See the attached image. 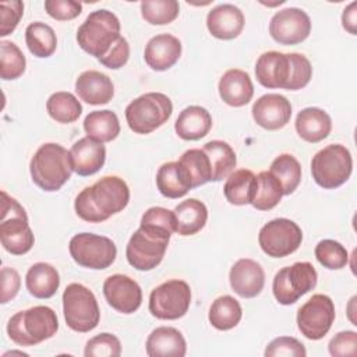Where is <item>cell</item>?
<instances>
[{
    "instance_id": "obj_1",
    "label": "cell",
    "mask_w": 357,
    "mask_h": 357,
    "mask_svg": "<svg viewBox=\"0 0 357 357\" xmlns=\"http://www.w3.org/2000/svg\"><path fill=\"white\" fill-rule=\"evenodd\" d=\"M130 201L127 183L117 176H105L85 187L75 198V213L85 222L100 223L121 212Z\"/></svg>"
},
{
    "instance_id": "obj_2",
    "label": "cell",
    "mask_w": 357,
    "mask_h": 357,
    "mask_svg": "<svg viewBox=\"0 0 357 357\" xmlns=\"http://www.w3.org/2000/svg\"><path fill=\"white\" fill-rule=\"evenodd\" d=\"M257 81L265 88H283L297 91L304 88L311 77L310 60L301 53L265 52L255 63Z\"/></svg>"
},
{
    "instance_id": "obj_3",
    "label": "cell",
    "mask_w": 357,
    "mask_h": 357,
    "mask_svg": "<svg viewBox=\"0 0 357 357\" xmlns=\"http://www.w3.org/2000/svg\"><path fill=\"white\" fill-rule=\"evenodd\" d=\"M29 172L32 181L43 191L60 190L74 172L70 151L54 142L40 145L31 159Z\"/></svg>"
},
{
    "instance_id": "obj_4",
    "label": "cell",
    "mask_w": 357,
    "mask_h": 357,
    "mask_svg": "<svg viewBox=\"0 0 357 357\" xmlns=\"http://www.w3.org/2000/svg\"><path fill=\"white\" fill-rule=\"evenodd\" d=\"M59 321L56 312L46 305H35L14 314L7 324L8 337L20 346H35L56 335Z\"/></svg>"
},
{
    "instance_id": "obj_5",
    "label": "cell",
    "mask_w": 357,
    "mask_h": 357,
    "mask_svg": "<svg viewBox=\"0 0 357 357\" xmlns=\"http://www.w3.org/2000/svg\"><path fill=\"white\" fill-rule=\"evenodd\" d=\"M120 36L119 18L105 8L92 11L77 31L78 46L96 59L103 57Z\"/></svg>"
},
{
    "instance_id": "obj_6",
    "label": "cell",
    "mask_w": 357,
    "mask_h": 357,
    "mask_svg": "<svg viewBox=\"0 0 357 357\" xmlns=\"http://www.w3.org/2000/svg\"><path fill=\"white\" fill-rule=\"evenodd\" d=\"M0 240L3 248L13 255L26 254L35 243L25 209L6 191H1Z\"/></svg>"
},
{
    "instance_id": "obj_7",
    "label": "cell",
    "mask_w": 357,
    "mask_h": 357,
    "mask_svg": "<svg viewBox=\"0 0 357 357\" xmlns=\"http://www.w3.org/2000/svg\"><path fill=\"white\" fill-rule=\"evenodd\" d=\"M173 103L170 98L162 92H148L126 107V120L131 131L135 134H149L163 126L172 116Z\"/></svg>"
},
{
    "instance_id": "obj_8",
    "label": "cell",
    "mask_w": 357,
    "mask_h": 357,
    "mask_svg": "<svg viewBox=\"0 0 357 357\" xmlns=\"http://www.w3.org/2000/svg\"><path fill=\"white\" fill-rule=\"evenodd\" d=\"M353 170L350 151L340 144H331L318 151L311 160L314 181L325 188L333 190L344 184Z\"/></svg>"
},
{
    "instance_id": "obj_9",
    "label": "cell",
    "mask_w": 357,
    "mask_h": 357,
    "mask_svg": "<svg viewBox=\"0 0 357 357\" xmlns=\"http://www.w3.org/2000/svg\"><path fill=\"white\" fill-rule=\"evenodd\" d=\"M63 312L70 329L85 333L95 329L100 311L95 294L81 283H71L63 293Z\"/></svg>"
},
{
    "instance_id": "obj_10",
    "label": "cell",
    "mask_w": 357,
    "mask_h": 357,
    "mask_svg": "<svg viewBox=\"0 0 357 357\" xmlns=\"http://www.w3.org/2000/svg\"><path fill=\"white\" fill-rule=\"evenodd\" d=\"M317 271L311 262H294L282 268L273 278L272 291L282 305L294 304L317 286Z\"/></svg>"
},
{
    "instance_id": "obj_11",
    "label": "cell",
    "mask_w": 357,
    "mask_h": 357,
    "mask_svg": "<svg viewBox=\"0 0 357 357\" xmlns=\"http://www.w3.org/2000/svg\"><path fill=\"white\" fill-rule=\"evenodd\" d=\"M71 258L84 268L106 269L117 255L116 244L106 236L93 233H78L68 244Z\"/></svg>"
},
{
    "instance_id": "obj_12",
    "label": "cell",
    "mask_w": 357,
    "mask_h": 357,
    "mask_svg": "<svg viewBox=\"0 0 357 357\" xmlns=\"http://www.w3.org/2000/svg\"><path fill=\"white\" fill-rule=\"evenodd\" d=\"M191 289L187 282L170 279L149 294V312L158 319H178L184 317L190 308Z\"/></svg>"
},
{
    "instance_id": "obj_13",
    "label": "cell",
    "mask_w": 357,
    "mask_h": 357,
    "mask_svg": "<svg viewBox=\"0 0 357 357\" xmlns=\"http://www.w3.org/2000/svg\"><path fill=\"white\" fill-rule=\"evenodd\" d=\"M303 231L298 225L286 218H278L264 225L258 234L261 250L272 258H283L298 250Z\"/></svg>"
},
{
    "instance_id": "obj_14",
    "label": "cell",
    "mask_w": 357,
    "mask_h": 357,
    "mask_svg": "<svg viewBox=\"0 0 357 357\" xmlns=\"http://www.w3.org/2000/svg\"><path fill=\"white\" fill-rule=\"evenodd\" d=\"M169 240L170 237L139 227L126 247L128 264L137 271H152L162 262Z\"/></svg>"
},
{
    "instance_id": "obj_15",
    "label": "cell",
    "mask_w": 357,
    "mask_h": 357,
    "mask_svg": "<svg viewBox=\"0 0 357 357\" xmlns=\"http://www.w3.org/2000/svg\"><path fill=\"white\" fill-rule=\"evenodd\" d=\"M335 321V305L329 296L314 294L297 312V326L310 340L322 339Z\"/></svg>"
},
{
    "instance_id": "obj_16",
    "label": "cell",
    "mask_w": 357,
    "mask_h": 357,
    "mask_svg": "<svg viewBox=\"0 0 357 357\" xmlns=\"http://www.w3.org/2000/svg\"><path fill=\"white\" fill-rule=\"evenodd\" d=\"M311 20L308 14L297 7L278 11L269 22V33L280 45H297L308 38Z\"/></svg>"
},
{
    "instance_id": "obj_17",
    "label": "cell",
    "mask_w": 357,
    "mask_h": 357,
    "mask_svg": "<svg viewBox=\"0 0 357 357\" xmlns=\"http://www.w3.org/2000/svg\"><path fill=\"white\" fill-rule=\"evenodd\" d=\"M103 296L107 304L119 312L132 314L142 303L139 284L126 275H112L103 283Z\"/></svg>"
},
{
    "instance_id": "obj_18",
    "label": "cell",
    "mask_w": 357,
    "mask_h": 357,
    "mask_svg": "<svg viewBox=\"0 0 357 357\" xmlns=\"http://www.w3.org/2000/svg\"><path fill=\"white\" fill-rule=\"evenodd\" d=\"M254 121L265 130L283 128L291 117V105L287 98L279 93H266L252 105Z\"/></svg>"
},
{
    "instance_id": "obj_19",
    "label": "cell",
    "mask_w": 357,
    "mask_h": 357,
    "mask_svg": "<svg viewBox=\"0 0 357 357\" xmlns=\"http://www.w3.org/2000/svg\"><path fill=\"white\" fill-rule=\"evenodd\" d=\"M229 280L233 291L243 298L257 297L265 284L262 266L250 258H241L230 269Z\"/></svg>"
},
{
    "instance_id": "obj_20",
    "label": "cell",
    "mask_w": 357,
    "mask_h": 357,
    "mask_svg": "<svg viewBox=\"0 0 357 357\" xmlns=\"http://www.w3.org/2000/svg\"><path fill=\"white\" fill-rule=\"evenodd\" d=\"M206 26L212 36L230 40L241 33L244 28V14L234 4H219L208 13Z\"/></svg>"
},
{
    "instance_id": "obj_21",
    "label": "cell",
    "mask_w": 357,
    "mask_h": 357,
    "mask_svg": "<svg viewBox=\"0 0 357 357\" xmlns=\"http://www.w3.org/2000/svg\"><path fill=\"white\" fill-rule=\"evenodd\" d=\"M73 169L78 176H92L98 173L106 160V148L91 137L79 138L70 149Z\"/></svg>"
},
{
    "instance_id": "obj_22",
    "label": "cell",
    "mask_w": 357,
    "mask_h": 357,
    "mask_svg": "<svg viewBox=\"0 0 357 357\" xmlns=\"http://www.w3.org/2000/svg\"><path fill=\"white\" fill-rule=\"evenodd\" d=\"M181 56V42L170 33H160L149 39L144 50L145 63L155 71H166Z\"/></svg>"
},
{
    "instance_id": "obj_23",
    "label": "cell",
    "mask_w": 357,
    "mask_h": 357,
    "mask_svg": "<svg viewBox=\"0 0 357 357\" xmlns=\"http://www.w3.org/2000/svg\"><path fill=\"white\" fill-rule=\"evenodd\" d=\"M75 92L79 99L88 105H106L113 99L114 85L106 74L88 70L81 73L77 78Z\"/></svg>"
},
{
    "instance_id": "obj_24",
    "label": "cell",
    "mask_w": 357,
    "mask_h": 357,
    "mask_svg": "<svg viewBox=\"0 0 357 357\" xmlns=\"http://www.w3.org/2000/svg\"><path fill=\"white\" fill-rule=\"evenodd\" d=\"M220 99L233 107H241L247 105L254 95V85L248 73L231 68L227 70L218 85Z\"/></svg>"
},
{
    "instance_id": "obj_25",
    "label": "cell",
    "mask_w": 357,
    "mask_h": 357,
    "mask_svg": "<svg viewBox=\"0 0 357 357\" xmlns=\"http://www.w3.org/2000/svg\"><path fill=\"white\" fill-rule=\"evenodd\" d=\"M146 354L149 357H184L187 343L181 332L172 326H159L146 339Z\"/></svg>"
},
{
    "instance_id": "obj_26",
    "label": "cell",
    "mask_w": 357,
    "mask_h": 357,
    "mask_svg": "<svg viewBox=\"0 0 357 357\" xmlns=\"http://www.w3.org/2000/svg\"><path fill=\"white\" fill-rule=\"evenodd\" d=\"M332 130L329 114L319 107H305L296 117V131L307 142L315 144L325 139Z\"/></svg>"
},
{
    "instance_id": "obj_27",
    "label": "cell",
    "mask_w": 357,
    "mask_h": 357,
    "mask_svg": "<svg viewBox=\"0 0 357 357\" xmlns=\"http://www.w3.org/2000/svg\"><path fill=\"white\" fill-rule=\"evenodd\" d=\"M212 127V117L205 107L188 106L183 109L174 123L176 134L184 141L204 138Z\"/></svg>"
},
{
    "instance_id": "obj_28",
    "label": "cell",
    "mask_w": 357,
    "mask_h": 357,
    "mask_svg": "<svg viewBox=\"0 0 357 357\" xmlns=\"http://www.w3.org/2000/svg\"><path fill=\"white\" fill-rule=\"evenodd\" d=\"M176 233L180 236H192L198 233L208 220V209L205 204L197 198L180 202L174 211Z\"/></svg>"
},
{
    "instance_id": "obj_29",
    "label": "cell",
    "mask_w": 357,
    "mask_h": 357,
    "mask_svg": "<svg viewBox=\"0 0 357 357\" xmlns=\"http://www.w3.org/2000/svg\"><path fill=\"white\" fill-rule=\"evenodd\" d=\"M25 286L33 297L50 298L56 294L60 286L59 272L50 264L36 262L26 272Z\"/></svg>"
},
{
    "instance_id": "obj_30",
    "label": "cell",
    "mask_w": 357,
    "mask_h": 357,
    "mask_svg": "<svg viewBox=\"0 0 357 357\" xmlns=\"http://www.w3.org/2000/svg\"><path fill=\"white\" fill-rule=\"evenodd\" d=\"M202 151L206 153L211 165V181H220L226 178L236 167L237 159L233 148L220 139L209 141Z\"/></svg>"
},
{
    "instance_id": "obj_31",
    "label": "cell",
    "mask_w": 357,
    "mask_h": 357,
    "mask_svg": "<svg viewBox=\"0 0 357 357\" xmlns=\"http://www.w3.org/2000/svg\"><path fill=\"white\" fill-rule=\"evenodd\" d=\"M156 185L166 198H180L191 190V184L178 162H167L159 167Z\"/></svg>"
},
{
    "instance_id": "obj_32",
    "label": "cell",
    "mask_w": 357,
    "mask_h": 357,
    "mask_svg": "<svg viewBox=\"0 0 357 357\" xmlns=\"http://www.w3.org/2000/svg\"><path fill=\"white\" fill-rule=\"evenodd\" d=\"M257 176L248 169H238L229 174L223 192L231 205L251 204L255 192Z\"/></svg>"
},
{
    "instance_id": "obj_33",
    "label": "cell",
    "mask_w": 357,
    "mask_h": 357,
    "mask_svg": "<svg viewBox=\"0 0 357 357\" xmlns=\"http://www.w3.org/2000/svg\"><path fill=\"white\" fill-rule=\"evenodd\" d=\"M86 137L99 142H110L120 134V121L112 110H93L84 120Z\"/></svg>"
},
{
    "instance_id": "obj_34",
    "label": "cell",
    "mask_w": 357,
    "mask_h": 357,
    "mask_svg": "<svg viewBox=\"0 0 357 357\" xmlns=\"http://www.w3.org/2000/svg\"><path fill=\"white\" fill-rule=\"evenodd\" d=\"M241 317L243 310L240 303L229 294L218 297L212 303L208 315L211 325L218 331L233 329L241 321Z\"/></svg>"
},
{
    "instance_id": "obj_35",
    "label": "cell",
    "mask_w": 357,
    "mask_h": 357,
    "mask_svg": "<svg viewBox=\"0 0 357 357\" xmlns=\"http://www.w3.org/2000/svg\"><path fill=\"white\" fill-rule=\"evenodd\" d=\"M25 43L33 56L46 59L54 53L57 47V38L50 25L38 21L26 26Z\"/></svg>"
},
{
    "instance_id": "obj_36",
    "label": "cell",
    "mask_w": 357,
    "mask_h": 357,
    "mask_svg": "<svg viewBox=\"0 0 357 357\" xmlns=\"http://www.w3.org/2000/svg\"><path fill=\"white\" fill-rule=\"evenodd\" d=\"M269 173L279 181L283 195H290L301 181V166L290 153H282L273 159Z\"/></svg>"
},
{
    "instance_id": "obj_37",
    "label": "cell",
    "mask_w": 357,
    "mask_h": 357,
    "mask_svg": "<svg viewBox=\"0 0 357 357\" xmlns=\"http://www.w3.org/2000/svg\"><path fill=\"white\" fill-rule=\"evenodd\" d=\"M46 110L49 116L61 124H70L78 120L82 113L79 100L70 92H54L46 100Z\"/></svg>"
},
{
    "instance_id": "obj_38",
    "label": "cell",
    "mask_w": 357,
    "mask_h": 357,
    "mask_svg": "<svg viewBox=\"0 0 357 357\" xmlns=\"http://www.w3.org/2000/svg\"><path fill=\"white\" fill-rule=\"evenodd\" d=\"M184 170L191 188L199 187L211 181V165L206 153L202 149L192 148L185 151L177 160Z\"/></svg>"
},
{
    "instance_id": "obj_39",
    "label": "cell",
    "mask_w": 357,
    "mask_h": 357,
    "mask_svg": "<svg viewBox=\"0 0 357 357\" xmlns=\"http://www.w3.org/2000/svg\"><path fill=\"white\" fill-rule=\"evenodd\" d=\"M283 190L279 181L268 172H261L257 176V185L251 205L258 211H271L282 199Z\"/></svg>"
},
{
    "instance_id": "obj_40",
    "label": "cell",
    "mask_w": 357,
    "mask_h": 357,
    "mask_svg": "<svg viewBox=\"0 0 357 357\" xmlns=\"http://www.w3.org/2000/svg\"><path fill=\"white\" fill-rule=\"evenodd\" d=\"M0 77L6 81L20 78L26 67V60L21 49L10 40L0 42Z\"/></svg>"
},
{
    "instance_id": "obj_41",
    "label": "cell",
    "mask_w": 357,
    "mask_h": 357,
    "mask_svg": "<svg viewBox=\"0 0 357 357\" xmlns=\"http://www.w3.org/2000/svg\"><path fill=\"white\" fill-rule=\"evenodd\" d=\"M180 11L176 0H145L141 3L142 18L152 25H166L173 22Z\"/></svg>"
},
{
    "instance_id": "obj_42",
    "label": "cell",
    "mask_w": 357,
    "mask_h": 357,
    "mask_svg": "<svg viewBox=\"0 0 357 357\" xmlns=\"http://www.w3.org/2000/svg\"><path fill=\"white\" fill-rule=\"evenodd\" d=\"M315 258L318 262L328 269H342L349 262L347 250L335 240L325 238L315 245Z\"/></svg>"
},
{
    "instance_id": "obj_43",
    "label": "cell",
    "mask_w": 357,
    "mask_h": 357,
    "mask_svg": "<svg viewBox=\"0 0 357 357\" xmlns=\"http://www.w3.org/2000/svg\"><path fill=\"white\" fill-rule=\"evenodd\" d=\"M139 227L170 237L173 231H176L173 211H169L162 206H152L146 209L145 213L142 215Z\"/></svg>"
},
{
    "instance_id": "obj_44",
    "label": "cell",
    "mask_w": 357,
    "mask_h": 357,
    "mask_svg": "<svg viewBox=\"0 0 357 357\" xmlns=\"http://www.w3.org/2000/svg\"><path fill=\"white\" fill-rule=\"evenodd\" d=\"M121 354V343L119 337L103 332L86 342L85 357H119Z\"/></svg>"
},
{
    "instance_id": "obj_45",
    "label": "cell",
    "mask_w": 357,
    "mask_h": 357,
    "mask_svg": "<svg viewBox=\"0 0 357 357\" xmlns=\"http://www.w3.org/2000/svg\"><path fill=\"white\" fill-rule=\"evenodd\" d=\"M266 357H305L304 344L291 336H279L273 339L265 349Z\"/></svg>"
},
{
    "instance_id": "obj_46",
    "label": "cell",
    "mask_w": 357,
    "mask_h": 357,
    "mask_svg": "<svg viewBox=\"0 0 357 357\" xmlns=\"http://www.w3.org/2000/svg\"><path fill=\"white\" fill-rule=\"evenodd\" d=\"M22 14H24L22 1H20V0L1 1L0 3V15H1L0 36L10 35L17 28Z\"/></svg>"
},
{
    "instance_id": "obj_47",
    "label": "cell",
    "mask_w": 357,
    "mask_h": 357,
    "mask_svg": "<svg viewBox=\"0 0 357 357\" xmlns=\"http://www.w3.org/2000/svg\"><path fill=\"white\" fill-rule=\"evenodd\" d=\"M45 10L57 21H68L81 14L82 4L74 0H46Z\"/></svg>"
},
{
    "instance_id": "obj_48",
    "label": "cell",
    "mask_w": 357,
    "mask_h": 357,
    "mask_svg": "<svg viewBox=\"0 0 357 357\" xmlns=\"http://www.w3.org/2000/svg\"><path fill=\"white\" fill-rule=\"evenodd\" d=\"M329 354L333 357L356 356L357 353V333L354 331H343L336 333L329 344Z\"/></svg>"
},
{
    "instance_id": "obj_49",
    "label": "cell",
    "mask_w": 357,
    "mask_h": 357,
    "mask_svg": "<svg viewBox=\"0 0 357 357\" xmlns=\"http://www.w3.org/2000/svg\"><path fill=\"white\" fill-rule=\"evenodd\" d=\"M128 57H130V45L126 38L120 36L117 42L109 49V52L98 60L100 61V64H103L110 70H119L128 61Z\"/></svg>"
},
{
    "instance_id": "obj_50",
    "label": "cell",
    "mask_w": 357,
    "mask_h": 357,
    "mask_svg": "<svg viewBox=\"0 0 357 357\" xmlns=\"http://www.w3.org/2000/svg\"><path fill=\"white\" fill-rule=\"evenodd\" d=\"M0 278H1L0 303L6 304L17 296L20 286H21V278H20V273L14 268H10V266L1 268Z\"/></svg>"
},
{
    "instance_id": "obj_51",
    "label": "cell",
    "mask_w": 357,
    "mask_h": 357,
    "mask_svg": "<svg viewBox=\"0 0 357 357\" xmlns=\"http://www.w3.org/2000/svg\"><path fill=\"white\" fill-rule=\"evenodd\" d=\"M356 6L357 3L356 1H351L344 10H343V14H342V25L343 28L351 33V35H356L357 29V11H356Z\"/></svg>"
}]
</instances>
